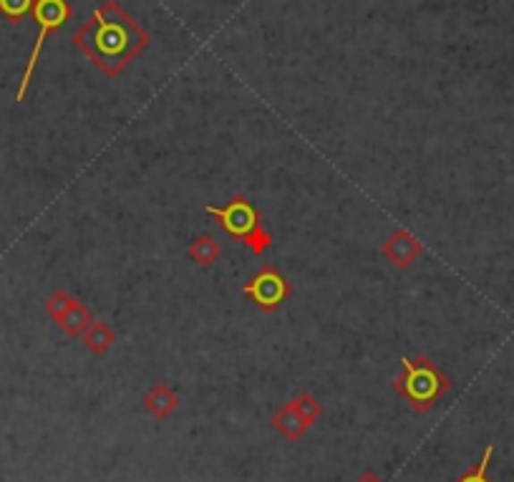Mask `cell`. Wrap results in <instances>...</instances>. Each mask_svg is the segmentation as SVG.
I'll list each match as a JSON object with an SVG mask.
<instances>
[{
    "label": "cell",
    "mask_w": 514,
    "mask_h": 482,
    "mask_svg": "<svg viewBox=\"0 0 514 482\" xmlns=\"http://www.w3.org/2000/svg\"><path fill=\"white\" fill-rule=\"evenodd\" d=\"M73 46L114 79L149 46V33L116 0H109L73 33Z\"/></svg>",
    "instance_id": "obj_1"
},
{
    "label": "cell",
    "mask_w": 514,
    "mask_h": 482,
    "mask_svg": "<svg viewBox=\"0 0 514 482\" xmlns=\"http://www.w3.org/2000/svg\"><path fill=\"white\" fill-rule=\"evenodd\" d=\"M141 404H144V410L149 411L154 419L164 422V419H169L177 411L180 397L169 389L167 384H154L152 389L141 397Z\"/></svg>",
    "instance_id": "obj_8"
},
{
    "label": "cell",
    "mask_w": 514,
    "mask_h": 482,
    "mask_svg": "<svg viewBox=\"0 0 514 482\" xmlns=\"http://www.w3.org/2000/svg\"><path fill=\"white\" fill-rule=\"evenodd\" d=\"M205 213L215 215L217 217V223L223 225V230L230 235V238H235V241H242L245 235H250L255 227L263 225V217L260 213L252 207V202L248 198H242V195H237L232 198L224 207H215V205H207L205 207Z\"/></svg>",
    "instance_id": "obj_5"
},
{
    "label": "cell",
    "mask_w": 514,
    "mask_h": 482,
    "mask_svg": "<svg viewBox=\"0 0 514 482\" xmlns=\"http://www.w3.org/2000/svg\"><path fill=\"white\" fill-rule=\"evenodd\" d=\"M242 293L257 306V311L275 313L292 296V283L275 266H263L242 285Z\"/></svg>",
    "instance_id": "obj_4"
},
{
    "label": "cell",
    "mask_w": 514,
    "mask_h": 482,
    "mask_svg": "<svg viewBox=\"0 0 514 482\" xmlns=\"http://www.w3.org/2000/svg\"><path fill=\"white\" fill-rule=\"evenodd\" d=\"M33 18H36V23H38V36H36V43H33V51H30L26 72H23V79H21V86H18V91H15V101L26 99V91H29L30 79H33V72H36L38 56H41L43 43H46V38H48L54 30L66 26V21L71 18V5L66 0H36Z\"/></svg>",
    "instance_id": "obj_3"
},
{
    "label": "cell",
    "mask_w": 514,
    "mask_h": 482,
    "mask_svg": "<svg viewBox=\"0 0 514 482\" xmlns=\"http://www.w3.org/2000/svg\"><path fill=\"white\" fill-rule=\"evenodd\" d=\"M449 389H451V379L429 356L418 354L414 359L403 356L401 374L393 379V392L406 399L411 410L418 414H429Z\"/></svg>",
    "instance_id": "obj_2"
},
{
    "label": "cell",
    "mask_w": 514,
    "mask_h": 482,
    "mask_svg": "<svg viewBox=\"0 0 514 482\" xmlns=\"http://www.w3.org/2000/svg\"><path fill=\"white\" fill-rule=\"evenodd\" d=\"M492 454H494V444H486L485 454H482V460L474 465L472 469H467L461 478H457L454 482H492V478L486 475V469H489V462H492Z\"/></svg>",
    "instance_id": "obj_14"
},
{
    "label": "cell",
    "mask_w": 514,
    "mask_h": 482,
    "mask_svg": "<svg viewBox=\"0 0 514 482\" xmlns=\"http://www.w3.org/2000/svg\"><path fill=\"white\" fill-rule=\"evenodd\" d=\"M356 482H383V480H381V478L375 475L374 469H366V472H363L361 478H358V480H356Z\"/></svg>",
    "instance_id": "obj_16"
},
{
    "label": "cell",
    "mask_w": 514,
    "mask_h": 482,
    "mask_svg": "<svg viewBox=\"0 0 514 482\" xmlns=\"http://www.w3.org/2000/svg\"><path fill=\"white\" fill-rule=\"evenodd\" d=\"M273 427H275L288 442H298L306 435L308 429L313 427V422L303 414V410L298 407V402L292 397L288 404H282V407L273 414Z\"/></svg>",
    "instance_id": "obj_7"
},
{
    "label": "cell",
    "mask_w": 514,
    "mask_h": 482,
    "mask_svg": "<svg viewBox=\"0 0 514 482\" xmlns=\"http://www.w3.org/2000/svg\"><path fill=\"white\" fill-rule=\"evenodd\" d=\"M97 318H94V313L86 309L84 303L76 298V303L71 306L69 311L63 313L61 318L56 321V326L66 334V336H71V339H81L86 334V328L91 326Z\"/></svg>",
    "instance_id": "obj_9"
},
{
    "label": "cell",
    "mask_w": 514,
    "mask_h": 482,
    "mask_svg": "<svg viewBox=\"0 0 514 482\" xmlns=\"http://www.w3.org/2000/svg\"><path fill=\"white\" fill-rule=\"evenodd\" d=\"M33 5H36V0H0V15L18 23L29 13H33Z\"/></svg>",
    "instance_id": "obj_15"
},
{
    "label": "cell",
    "mask_w": 514,
    "mask_h": 482,
    "mask_svg": "<svg viewBox=\"0 0 514 482\" xmlns=\"http://www.w3.org/2000/svg\"><path fill=\"white\" fill-rule=\"evenodd\" d=\"M240 242L250 250L252 256H265V253L273 248L275 238H273V233H270V230H265V227L260 225V227H255L250 235H245Z\"/></svg>",
    "instance_id": "obj_13"
},
{
    "label": "cell",
    "mask_w": 514,
    "mask_h": 482,
    "mask_svg": "<svg viewBox=\"0 0 514 482\" xmlns=\"http://www.w3.org/2000/svg\"><path fill=\"white\" fill-rule=\"evenodd\" d=\"M81 339H84L86 349H88L91 354L101 356V354H106L114 343H116V331H114L106 321H101V318H98V321H94L91 326L86 328V334L81 336Z\"/></svg>",
    "instance_id": "obj_11"
},
{
    "label": "cell",
    "mask_w": 514,
    "mask_h": 482,
    "mask_svg": "<svg viewBox=\"0 0 514 482\" xmlns=\"http://www.w3.org/2000/svg\"><path fill=\"white\" fill-rule=\"evenodd\" d=\"M76 303V298L71 296L69 291H63V288H58V291H54L51 296L43 300V309H46V313L51 316V321L56 324L58 318L63 316V313L69 311L71 306Z\"/></svg>",
    "instance_id": "obj_12"
},
{
    "label": "cell",
    "mask_w": 514,
    "mask_h": 482,
    "mask_svg": "<svg viewBox=\"0 0 514 482\" xmlns=\"http://www.w3.org/2000/svg\"><path fill=\"white\" fill-rule=\"evenodd\" d=\"M381 253H383V258L389 260L391 266H396L399 270H406L411 268L418 260V256L424 253V245L406 227H399V230H393L389 238L383 241Z\"/></svg>",
    "instance_id": "obj_6"
},
{
    "label": "cell",
    "mask_w": 514,
    "mask_h": 482,
    "mask_svg": "<svg viewBox=\"0 0 514 482\" xmlns=\"http://www.w3.org/2000/svg\"><path fill=\"white\" fill-rule=\"evenodd\" d=\"M187 256H190V260L197 263L199 268H209V266L217 263V258L223 256V245L215 241L209 233H205V235H197L195 241L190 242Z\"/></svg>",
    "instance_id": "obj_10"
}]
</instances>
